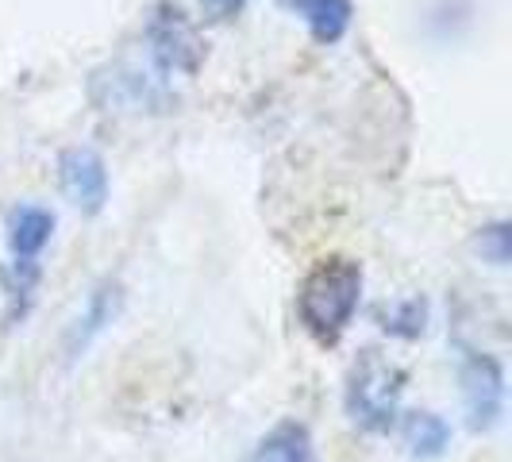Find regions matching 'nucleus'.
<instances>
[{
    "instance_id": "obj_5",
    "label": "nucleus",
    "mask_w": 512,
    "mask_h": 462,
    "mask_svg": "<svg viewBox=\"0 0 512 462\" xmlns=\"http://www.w3.org/2000/svg\"><path fill=\"white\" fill-rule=\"evenodd\" d=\"M58 181L62 193L70 197V205L81 208L85 216H97L108 201V170L104 158L89 147H70L58 158Z\"/></svg>"
},
{
    "instance_id": "obj_8",
    "label": "nucleus",
    "mask_w": 512,
    "mask_h": 462,
    "mask_svg": "<svg viewBox=\"0 0 512 462\" xmlns=\"http://www.w3.org/2000/svg\"><path fill=\"white\" fill-rule=\"evenodd\" d=\"M293 16H301L312 31V39L320 47H332L347 35V27L355 20V4L351 0H282Z\"/></svg>"
},
{
    "instance_id": "obj_3",
    "label": "nucleus",
    "mask_w": 512,
    "mask_h": 462,
    "mask_svg": "<svg viewBox=\"0 0 512 462\" xmlns=\"http://www.w3.org/2000/svg\"><path fill=\"white\" fill-rule=\"evenodd\" d=\"M459 389L470 432H489L505 416V366L497 355L459 343Z\"/></svg>"
},
{
    "instance_id": "obj_11",
    "label": "nucleus",
    "mask_w": 512,
    "mask_h": 462,
    "mask_svg": "<svg viewBox=\"0 0 512 462\" xmlns=\"http://www.w3.org/2000/svg\"><path fill=\"white\" fill-rule=\"evenodd\" d=\"M255 462H312V436L305 424L285 420L270 436H262Z\"/></svg>"
},
{
    "instance_id": "obj_6",
    "label": "nucleus",
    "mask_w": 512,
    "mask_h": 462,
    "mask_svg": "<svg viewBox=\"0 0 512 462\" xmlns=\"http://www.w3.org/2000/svg\"><path fill=\"white\" fill-rule=\"evenodd\" d=\"M120 308H124V285L104 278V282L89 293V301H85L81 316L74 320V328L66 332V359H81V355L112 328V320L120 316Z\"/></svg>"
},
{
    "instance_id": "obj_9",
    "label": "nucleus",
    "mask_w": 512,
    "mask_h": 462,
    "mask_svg": "<svg viewBox=\"0 0 512 462\" xmlns=\"http://www.w3.org/2000/svg\"><path fill=\"white\" fill-rule=\"evenodd\" d=\"M397 424H401V439H405L412 459L432 462L439 455H447V447H451V424L439 412L412 409L405 416H397Z\"/></svg>"
},
{
    "instance_id": "obj_4",
    "label": "nucleus",
    "mask_w": 512,
    "mask_h": 462,
    "mask_svg": "<svg viewBox=\"0 0 512 462\" xmlns=\"http://www.w3.org/2000/svg\"><path fill=\"white\" fill-rule=\"evenodd\" d=\"M147 43H151V58L158 62L162 74H197L205 62V39L197 24L174 8V4H158L147 24Z\"/></svg>"
},
{
    "instance_id": "obj_13",
    "label": "nucleus",
    "mask_w": 512,
    "mask_h": 462,
    "mask_svg": "<svg viewBox=\"0 0 512 462\" xmlns=\"http://www.w3.org/2000/svg\"><path fill=\"white\" fill-rule=\"evenodd\" d=\"M478 251L486 262L493 266H509L512 258V224L509 220H493L486 228L478 231Z\"/></svg>"
},
{
    "instance_id": "obj_12",
    "label": "nucleus",
    "mask_w": 512,
    "mask_h": 462,
    "mask_svg": "<svg viewBox=\"0 0 512 462\" xmlns=\"http://www.w3.org/2000/svg\"><path fill=\"white\" fill-rule=\"evenodd\" d=\"M378 324L393 339H420V335L428 332V301L424 297H405L397 305L382 308L378 312Z\"/></svg>"
},
{
    "instance_id": "obj_1",
    "label": "nucleus",
    "mask_w": 512,
    "mask_h": 462,
    "mask_svg": "<svg viewBox=\"0 0 512 462\" xmlns=\"http://www.w3.org/2000/svg\"><path fill=\"white\" fill-rule=\"evenodd\" d=\"M362 266L355 258L332 255L324 262H316L301 282L297 293V316H301V328H305L316 343L335 347L343 332L351 328L355 312L362 301Z\"/></svg>"
},
{
    "instance_id": "obj_7",
    "label": "nucleus",
    "mask_w": 512,
    "mask_h": 462,
    "mask_svg": "<svg viewBox=\"0 0 512 462\" xmlns=\"http://www.w3.org/2000/svg\"><path fill=\"white\" fill-rule=\"evenodd\" d=\"M54 235V212L43 205H16L4 216V239L12 262H39Z\"/></svg>"
},
{
    "instance_id": "obj_2",
    "label": "nucleus",
    "mask_w": 512,
    "mask_h": 462,
    "mask_svg": "<svg viewBox=\"0 0 512 462\" xmlns=\"http://www.w3.org/2000/svg\"><path fill=\"white\" fill-rule=\"evenodd\" d=\"M405 382L409 374L393 359H385L382 351L366 347L351 374H347V389H343V405L351 424L370 432V436H385L397 428L401 416V397H405Z\"/></svg>"
},
{
    "instance_id": "obj_14",
    "label": "nucleus",
    "mask_w": 512,
    "mask_h": 462,
    "mask_svg": "<svg viewBox=\"0 0 512 462\" xmlns=\"http://www.w3.org/2000/svg\"><path fill=\"white\" fill-rule=\"evenodd\" d=\"M205 4L216 20H231V16H239V12H243V4H247V0H205Z\"/></svg>"
},
{
    "instance_id": "obj_10",
    "label": "nucleus",
    "mask_w": 512,
    "mask_h": 462,
    "mask_svg": "<svg viewBox=\"0 0 512 462\" xmlns=\"http://www.w3.org/2000/svg\"><path fill=\"white\" fill-rule=\"evenodd\" d=\"M39 282H43V262H12L0 270V285H4V320L8 328L24 324L31 305H35V293H39Z\"/></svg>"
}]
</instances>
